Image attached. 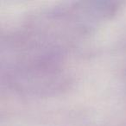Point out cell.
Instances as JSON below:
<instances>
[]
</instances>
